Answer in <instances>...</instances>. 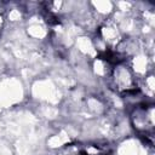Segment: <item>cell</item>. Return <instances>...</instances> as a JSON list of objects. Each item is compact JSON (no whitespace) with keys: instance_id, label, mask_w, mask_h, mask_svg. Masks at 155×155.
<instances>
[{"instance_id":"1","label":"cell","mask_w":155,"mask_h":155,"mask_svg":"<svg viewBox=\"0 0 155 155\" xmlns=\"http://www.w3.org/2000/svg\"><path fill=\"white\" fill-rule=\"evenodd\" d=\"M131 122L136 131L149 136L154 130V107H153V104L137 105L131 114Z\"/></svg>"},{"instance_id":"2","label":"cell","mask_w":155,"mask_h":155,"mask_svg":"<svg viewBox=\"0 0 155 155\" xmlns=\"http://www.w3.org/2000/svg\"><path fill=\"white\" fill-rule=\"evenodd\" d=\"M111 81L114 87L125 94L136 91V82L131 69L124 64H116L111 73Z\"/></svg>"},{"instance_id":"3","label":"cell","mask_w":155,"mask_h":155,"mask_svg":"<svg viewBox=\"0 0 155 155\" xmlns=\"http://www.w3.org/2000/svg\"><path fill=\"white\" fill-rule=\"evenodd\" d=\"M102 40L105 44H115L119 40V31L115 27L107 25L102 29Z\"/></svg>"},{"instance_id":"4","label":"cell","mask_w":155,"mask_h":155,"mask_svg":"<svg viewBox=\"0 0 155 155\" xmlns=\"http://www.w3.org/2000/svg\"><path fill=\"white\" fill-rule=\"evenodd\" d=\"M4 22H5V15H4V8L0 7V30L4 27Z\"/></svg>"}]
</instances>
